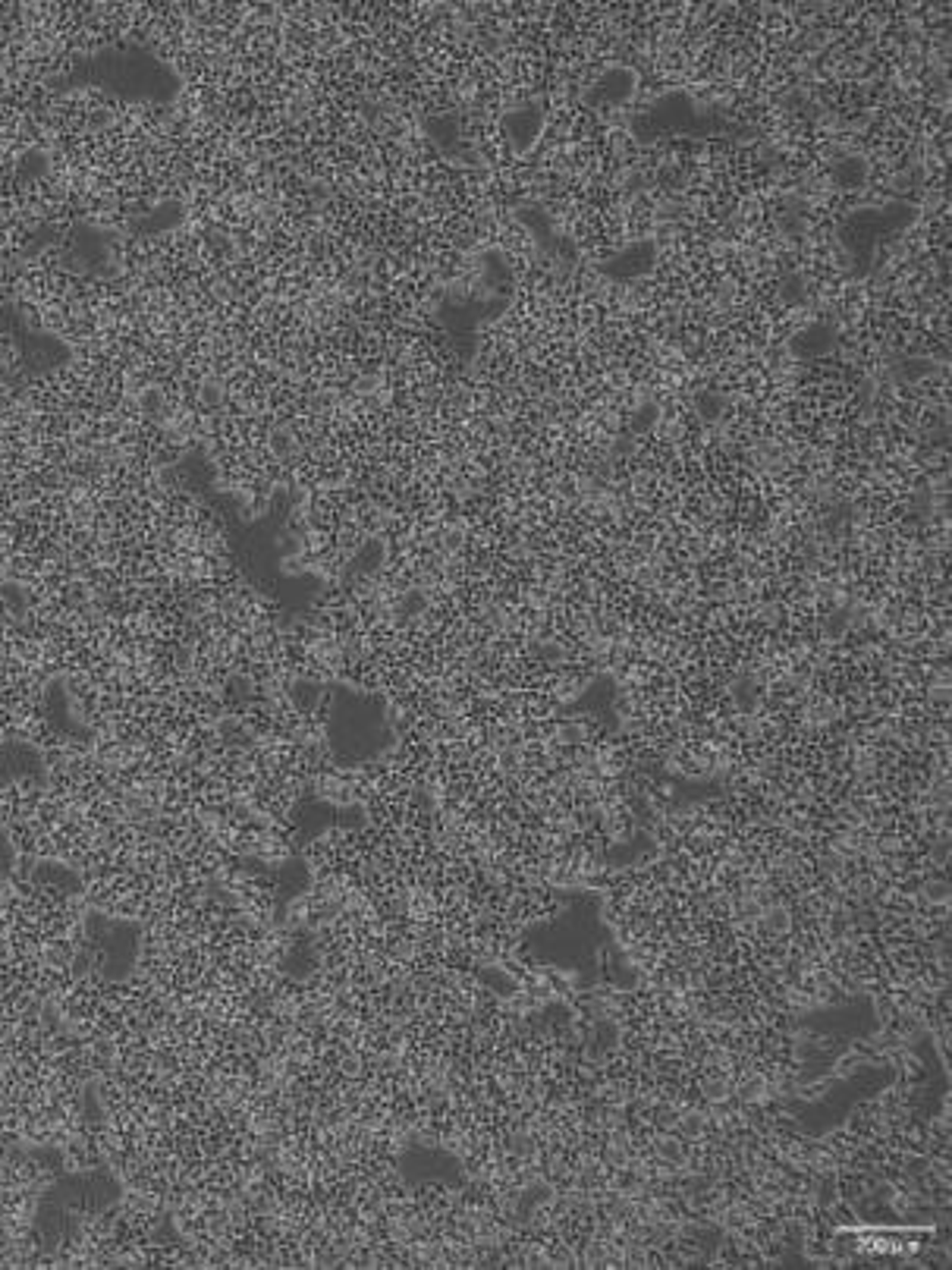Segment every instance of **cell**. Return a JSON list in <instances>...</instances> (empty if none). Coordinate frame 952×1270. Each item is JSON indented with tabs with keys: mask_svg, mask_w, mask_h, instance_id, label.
Wrapping results in <instances>:
<instances>
[{
	"mask_svg": "<svg viewBox=\"0 0 952 1270\" xmlns=\"http://www.w3.org/2000/svg\"><path fill=\"white\" fill-rule=\"evenodd\" d=\"M864 177H867V164L861 158H845L836 167V183H842V186H861Z\"/></svg>",
	"mask_w": 952,
	"mask_h": 1270,
	"instance_id": "3957f363",
	"label": "cell"
},
{
	"mask_svg": "<svg viewBox=\"0 0 952 1270\" xmlns=\"http://www.w3.org/2000/svg\"><path fill=\"white\" fill-rule=\"evenodd\" d=\"M506 130H510V139L516 142V148H528L541 130V114L535 108H522V111L506 114Z\"/></svg>",
	"mask_w": 952,
	"mask_h": 1270,
	"instance_id": "6da1fadb",
	"label": "cell"
},
{
	"mask_svg": "<svg viewBox=\"0 0 952 1270\" xmlns=\"http://www.w3.org/2000/svg\"><path fill=\"white\" fill-rule=\"evenodd\" d=\"M632 89H635V73H629V70H607L604 79H601V92L613 104H623L632 95Z\"/></svg>",
	"mask_w": 952,
	"mask_h": 1270,
	"instance_id": "7a4b0ae2",
	"label": "cell"
}]
</instances>
